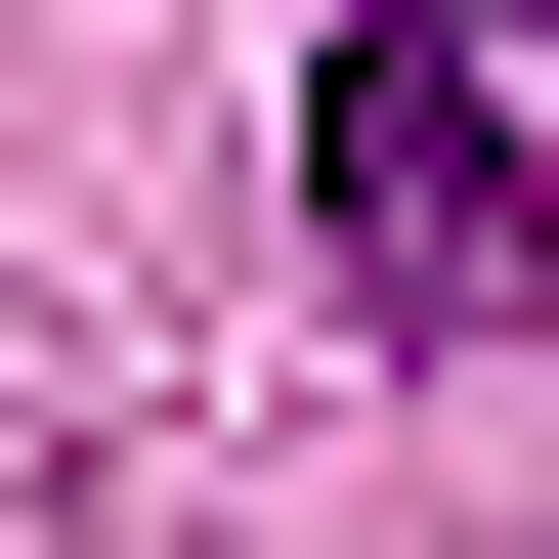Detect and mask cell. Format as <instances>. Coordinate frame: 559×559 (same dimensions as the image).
I'll return each instance as SVG.
<instances>
[{
    "instance_id": "6da1fadb",
    "label": "cell",
    "mask_w": 559,
    "mask_h": 559,
    "mask_svg": "<svg viewBox=\"0 0 559 559\" xmlns=\"http://www.w3.org/2000/svg\"><path fill=\"white\" fill-rule=\"evenodd\" d=\"M301 259H345L388 345H516V301H559V173H516V86H474V0L301 86Z\"/></svg>"
},
{
    "instance_id": "7a4b0ae2",
    "label": "cell",
    "mask_w": 559,
    "mask_h": 559,
    "mask_svg": "<svg viewBox=\"0 0 559 559\" xmlns=\"http://www.w3.org/2000/svg\"><path fill=\"white\" fill-rule=\"evenodd\" d=\"M474 44H516V0H474Z\"/></svg>"
}]
</instances>
